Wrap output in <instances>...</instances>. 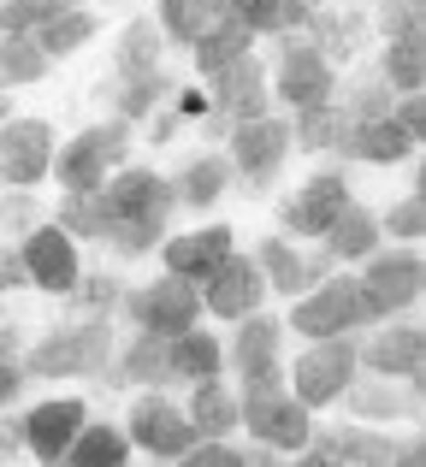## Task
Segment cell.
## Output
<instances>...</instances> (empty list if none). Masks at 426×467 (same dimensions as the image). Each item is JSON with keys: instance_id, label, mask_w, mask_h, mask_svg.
I'll return each mask as SVG.
<instances>
[{"instance_id": "1", "label": "cell", "mask_w": 426, "mask_h": 467, "mask_svg": "<svg viewBox=\"0 0 426 467\" xmlns=\"http://www.w3.org/2000/svg\"><path fill=\"white\" fill-rule=\"evenodd\" d=\"M107 361H113V314H89V319H71V326H54L47 337H36L18 355V367L30 379H95Z\"/></svg>"}, {"instance_id": "2", "label": "cell", "mask_w": 426, "mask_h": 467, "mask_svg": "<svg viewBox=\"0 0 426 467\" xmlns=\"http://www.w3.org/2000/svg\"><path fill=\"white\" fill-rule=\"evenodd\" d=\"M426 290V261L415 254V243H397V249H373L361 261V278H356V314H361V331L379 326V319L415 308Z\"/></svg>"}, {"instance_id": "3", "label": "cell", "mask_w": 426, "mask_h": 467, "mask_svg": "<svg viewBox=\"0 0 426 467\" xmlns=\"http://www.w3.org/2000/svg\"><path fill=\"white\" fill-rule=\"evenodd\" d=\"M356 343H361V331H338V337H308V349H302L296 361L285 367V373H290V390H296V397L308 402V409H326V402H338V397H344V385L361 373Z\"/></svg>"}, {"instance_id": "4", "label": "cell", "mask_w": 426, "mask_h": 467, "mask_svg": "<svg viewBox=\"0 0 426 467\" xmlns=\"http://www.w3.org/2000/svg\"><path fill=\"white\" fill-rule=\"evenodd\" d=\"M113 314H125L137 331L178 337V331H190L202 319V285L166 273V278H154V285H142V290H119V308Z\"/></svg>"}, {"instance_id": "5", "label": "cell", "mask_w": 426, "mask_h": 467, "mask_svg": "<svg viewBox=\"0 0 426 467\" xmlns=\"http://www.w3.org/2000/svg\"><path fill=\"white\" fill-rule=\"evenodd\" d=\"M237 426L255 444H273L278 456H296L314 432V409L285 385V390H266V397H237Z\"/></svg>"}, {"instance_id": "6", "label": "cell", "mask_w": 426, "mask_h": 467, "mask_svg": "<svg viewBox=\"0 0 426 467\" xmlns=\"http://www.w3.org/2000/svg\"><path fill=\"white\" fill-rule=\"evenodd\" d=\"M95 195H101L107 231H113V225H130V219H172V207H178L172 178H161V171H149V166H113Z\"/></svg>"}, {"instance_id": "7", "label": "cell", "mask_w": 426, "mask_h": 467, "mask_svg": "<svg viewBox=\"0 0 426 467\" xmlns=\"http://www.w3.org/2000/svg\"><path fill=\"white\" fill-rule=\"evenodd\" d=\"M225 160H231V171L249 183V195H261L266 183L285 171V160H290V119L261 113V119L231 125V154Z\"/></svg>"}, {"instance_id": "8", "label": "cell", "mask_w": 426, "mask_h": 467, "mask_svg": "<svg viewBox=\"0 0 426 467\" xmlns=\"http://www.w3.org/2000/svg\"><path fill=\"white\" fill-rule=\"evenodd\" d=\"M273 83H278V101L296 113V107H320V101H332V89H338V66L308 42V36L296 30V36H278V71H273Z\"/></svg>"}, {"instance_id": "9", "label": "cell", "mask_w": 426, "mask_h": 467, "mask_svg": "<svg viewBox=\"0 0 426 467\" xmlns=\"http://www.w3.org/2000/svg\"><path fill=\"white\" fill-rule=\"evenodd\" d=\"M18 254H24V273H30V290H42V296H66L71 285H78V237H66V231L54 225V219H36L30 231L18 237Z\"/></svg>"}, {"instance_id": "10", "label": "cell", "mask_w": 426, "mask_h": 467, "mask_svg": "<svg viewBox=\"0 0 426 467\" xmlns=\"http://www.w3.org/2000/svg\"><path fill=\"white\" fill-rule=\"evenodd\" d=\"M285 331H296V337H338V331H361L356 278L332 273V278H320L314 290H302L296 308H290V319H285Z\"/></svg>"}, {"instance_id": "11", "label": "cell", "mask_w": 426, "mask_h": 467, "mask_svg": "<svg viewBox=\"0 0 426 467\" xmlns=\"http://www.w3.org/2000/svg\"><path fill=\"white\" fill-rule=\"evenodd\" d=\"M54 171V125L47 119H18L0 125V183L6 190H30Z\"/></svg>"}, {"instance_id": "12", "label": "cell", "mask_w": 426, "mask_h": 467, "mask_svg": "<svg viewBox=\"0 0 426 467\" xmlns=\"http://www.w3.org/2000/svg\"><path fill=\"white\" fill-rule=\"evenodd\" d=\"M125 438H130V450H149V456H161V462H178L190 444H196V426H190V414L178 409V402L142 390V397L130 402Z\"/></svg>"}, {"instance_id": "13", "label": "cell", "mask_w": 426, "mask_h": 467, "mask_svg": "<svg viewBox=\"0 0 426 467\" xmlns=\"http://www.w3.org/2000/svg\"><path fill=\"white\" fill-rule=\"evenodd\" d=\"M361 373H385V379H426V331L415 319H379L373 337L356 343Z\"/></svg>"}, {"instance_id": "14", "label": "cell", "mask_w": 426, "mask_h": 467, "mask_svg": "<svg viewBox=\"0 0 426 467\" xmlns=\"http://www.w3.org/2000/svg\"><path fill=\"white\" fill-rule=\"evenodd\" d=\"M266 302V278L255 266V254H237L231 249L225 261L202 278V314H219V319H243Z\"/></svg>"}, {"instance_id": "15", "label": "cell", "mask_w": 426, "mask_h": 467, "mask_svg": "<svg viewBox=\"0 0 426 467\" xmlns=\"http://www.w3.org/2000/svg\"><path fill=\"white\" fill-rule=\"evenodd\" d=\"M213 119H225V125H243V119H261V113H273V89H266V66L255 54H243V59H231L225 71H213Z\"/></svg>"}, {"instance_id": "16", "label": "cell", "mask_w": 426, "mask_h": 467, "mask_svg": "<svg viewBox=\"0 0 426 467\" xmlns=\"http://www.w3.org/2000/svg\"><path fill=\"white\" fill-rule=\"evenodd\" d=\"M338 402H349L356 409V420H403V414H421V402H426V379H385V373H373V379H349L344 385V397Z\"/></svg>"}, {"instance_id": "17", "label": "cell", "mask_w": 426, "mask_h": 467, "mask_svg": "<svg viewBox=\"0 0 426 467\" xmlns=\"http://www.w3.org/2000/svg\"><path fill=\"white\" fill-rule=\"evenodd\" d=\"M344 202H349L344 171H314V178L278 207V219H285V231H296V237H326V225L344 213Z\"/></svg>"}, {"instance_id": "18", "label": "cell", "mask_w": 426, "mask_h": 467, "mask_svg": "<svg viewBox=\"0 0 426 467\" xmlns=\"http://www.w3.org/2000/svg\"><path fill=\"white\" fill-rule=\"evenodd\" d=\"M89 420V409H83L78 397H54V402H36L30 414H18V432H24V450L42 462H59L66 456V444L78 438V426Z\"/></svg>"}, {"instance_id": "19", "label": "cell", "mask_w": 426, "mask_h": 467, "mask_svg": "<svg viewBox=\"0 0 426 467\" xmlns=\"http://www.w3.org/2000/svg\"><path fill=\"white\" fill-rule=\"evenodd\" d=\"M231 249H237V231H231V225H202V231H184V237H166L161 243V261H166V273L202 285V278H208Z\"/></svg>"}, {"instance_id": "20", "label": "cell", "mask_w": 426, "mask_h": 467, "mask_svg": "<svg viewBox=\"0 0 426 467\" xmlns=\"http://www.w3.org/2000/svg\"><path fill=\"white\" fill-rule=\"evenodd\" d=\"M101 373H107V385H142V390L172 385V367H166V337H161V331H137V337L125 343V355H119V361H107Z\"/></svg>"}, {"instance_id": "21", "label": "cell", "mask_w": 426, "mask_h": 467, "mask_svg": "<svg viewBox=\"0 0 426 467\" xmlns=\"http://www.w3.org/2000/svg\"><path fill=\"white\" fill-rule=\"evenodd\" d=\"M349 125H356V119H349L338 101L296 107V119H290V149H308V154H344Z\"/></svg>"}, {"instance_id": "22", "label": "cell", "mask_w": 426, "mask_h": 467, "mask_svg": "<svg viewBox=\"0 0 426 467\" xmlns=\"http://www.w3.org/2000/svg\"><path fill=\"white\" fill-rule=\"evenodd\" d=\"M308 36L314 47H320L332 66H344V59H356L361 54V42H368V12H332V6H314V18H308Z\"/></svg>"}, {"instance_id": "23", "label": "cell", "mask_w": 426, "mask_h": 467, "mask_svg": "<svg viewBox=\"0 0 426 467\" xmlns=\"http://www.w3.org/2000/svg\"><path fill=\"white\" fill-rule=\"evenodd\" d=\"M243 54H255V30L237 18V12H225L219 24H208V30L190 42V59H196V71L202 78H213V71H225L231 59H243Z\"/></svg>"}, {"instance_id": "24", "label": "cell", "mask_w": 426, "mask_h": 467, "mask_svg": "<svg viewBox=\"0 0 426 467\" xmlns=\"http://www.w3.org/2000/svg\"><path fill=\"white\" fill-rule=\"evenodd\" d=\"M415 154V137L397 125L391 113L385 119H368V125H349V142H344V160H368V166H397V160Z\"/></svg>"}, {"instance_id": "25", "label": "cell", "mask_w": 426, "mask_h": 467, "mask_svg": "<svg viewBox=\"0 0 426 467\" xmlns=\"http://www.w3.org/2000/svg\"><path fill=\"white\" fill-rule=\"evenodd\" d=\"M190 426H196V438H231L237 432V390L225 385V379H196L190 385Z\"/></svg>"}, {"instance_id": "26", "label": "cell", "mask_w": 426, "mask_h": 467, "mask_svg": "<svg viewBox=\"0 0 426 467\" xmlns=\"http://www.w3.org/2000/svg\"><path fill=\"white\" fill-rule=\"evenodd\" d=\"M231 326H237V337H231V349H225L231 373H249V367L285 361V355H278V343H285V326H278V319H266L261 308H255V314L231 319Z\"/></svg>"}, {"instance_id": "27", "label": "cell", "mask_w": 426, "mask_h": 467, "mask_svg": "<svg viewBox=\"0 0 426 467\" xmlns=\"http://www.w3.org/2000/svg\"><path fill=\"white\" fill-rule=\"evenodd\" d=\"M326 249H332V261H368L373 249H379V219H373V207H361L356 195L344 202V213L326 225Z\"/></svg>"}, {"instance_id": "28", "label": "cell", "mask_w": 426, "mask_h": 467, "mask_svg": "<svg viewBox=\"0 0 426 467\" xmlns=\"http://www.w3.org/2000/svg\"><path fill=\"white\" fill-rule=\"evenodd\" d=\"M166 367H172V379H213L225 373V343L213 337V331H178V337H166Z\"/></svg>"}, {"instance_id": "29", "label": "cell", "mask_w": 426, "mask_h": 467, "mask_svg": "<svg viewBox=\"0 0 426 467\" xmlns=\"http://www.w3.org/2000/svg\"><path fill=\"white\" fill-rule=\"evenodd\" d=\"M59 462H71V467H125L130 462V438H125V426L83 420L78 438L66 444V456H59Z\"/></svg>"}, {"instance_id": "30", "label": "cell", "mask_w": 426, "mask_h": 467, "mask_svg": "<svg viewBox=\"0 0 426 467\" xmlns=\"http://www.w3.org/2000/svg\"><path fill=\"white\" fill-rule=\"evenodd\" d=\"M178 95V83H172V71H137V78H119V95H113V119H125V125H142V119L154 113L161 101H172Z\"/></svg>"}, {"instance_id": "31", "label": "cell", "mask_w": 426, "mask_h": 467, "mask_svg": "<svg viewBox=\"0 0 426 467\" xmlns=\"http://www.w3.org/2000/svg\"><path fill=\"white\" fill-rule=\"evenodd\" d=\"M30 42L42 47L47 59H71L78 47H89V42H95V12H83V6L54 12V18H42V24L30 30Z\"/></svg>"}, {"instance_id": "32", "label": "cell", "mask_w": 426, "mask_h": 467, "mask_svg": "<svg viewBox=\"0 0 426 467\" xmlns=\"http://www.w3.org/2000/svg\"><path fill=\"white\" fill-rule=\"evenodd\" d=\"M231 183H237L231 160L225 154H202V160H190V166L172 178V190H178V202H184V207H213Z\"/></svg>"}, {"instance_id": "33", "label": "cell", "mask_w": 426, "mask_h": 467, "mask_svg": "<svg viewBox=\"0 0 426 467\" xmlns=\"http://www.w3.org/2000/svg\"><path fill=\"white\" fill-rule=\"evenodd\" d=\"M379 78L391 83L397 95H415V89H426V30H421V36H391V42H385Z\"/></svg>"}, {"instance_id": "34", "label": "cell", "mask_w": 426, "mask_h": 467, "mask_svg": "<svg viewBox=\"0 0 426 467\" xmlns=\"http://www.w3.org/2000/svg\"><path fill=\"white\" fill-rule=\"evenodd\" d=\"M332 101L344 107V113L356 119V125H368V119H385V113H391L397 89L379 78V71H356L349 83H338V89H332Z\"/></svg>"}, {"instance_id": "35", "label": "cell", "mask_w": 426, "mask_h": 467, "mask_svg": "<svg viewBox=\"0 0 426 467\" xmlns=\"http://www.w3.org/2000/svg\"><path fill=\"white\" fill-rule=\"evenodd\" d=\"M161 47H166L161 24H154V18H130L125 30H119V54H113L119 78H137V71H154V66H161Z\"/></svg>"}, {"instance_id": "36", "label": "cell", "mask_w": 426, "mask_h": 467, "mask_svg": "<svg viewBox=\"0 0 426 467\" xmlns=\"http://www.w3.org/2000/svg\"><path fill=\"white\" fill-rule=\"evenodd\" d=\"M54 178L66 183V190H101V183H107V160L95 154V142L78 130V137L54 154Z\"/></svg>"}, {"instance_id": "37", "label": "cell", "mask_w": 426, "mask_h": 467, "mask_svg": "<svg viewBox=\"0 0 426 467\" xmlns=\"http://www.w3.org/2000/svg\"><path fill=\"white\" fill-rule=\"evenodd\" d=\"M255 266H261L266 290H278V296H302V254L290 249L285 237H261V249H255Z\"/></svg>"}, {"instance_id": "38", "label": "cell", "mask_w": 426, "mask_h": 467, "mask_svg": "<svg viewBox=\"0 0 426 467\" xmlns=\"http://www.w3.org/2000/svg\"><path fill=\"white\" fill-rule=\"evenodd\" d=\"M54 59L30 42V36H0V89H18V83H42Z\"/></svg>"}, {"instance_id": "39", "label": "cell", "mask_w": 426, "mask_h": 467, "mask_svg": "<svg viewBox=\"0 0 426 467\" xmlns=\"http://www.w3.org/2000/svg\"><path fill=\"white\" fill-rule=\"evenodd\" d=\"M54 225L66 231V237H89V243H101V237H107V213H101V195H95V190H66V202H59Z\"/></svg>"}, {"instance_id": "40", "label": "cell", "mask_w": 426, "mask_h": 467, "mask_svg": "<svg viewBox=\"0 0 426 467\" xmlns=\"http://www.w3.org/2000/svg\"><path fill=\"white\" fill-rule=\"evenodd\" d=\"M391 456H397V444L379 432V426H344V438H338V462L344 467H391Z\"/></svg>"}, {"instance_id": "41", "label": "cell", "mask_w": 426, "mask_h": 467, "mask_svg": "<svg viewBox=\"0 0 426 467\" xmlns=\"http://www.w3.org/2000/svg\"><path fill=\"white\" fill-rule=\"evenodd\" d=\"M379 237H397V243H421L426 237V178L379 219Z\"/></svg>"}, {"instance_id": "42", "label": "cell", "mask_w": 426, "mask_h": 467, "mask_svg": "<svg viewBox=\"0 0 426 467\" xmlns=\"http://www.w3.org/2000/svg\"><path fill=\"white\" fill-rule=\"evenodd\" d=\"M119 290H125V285H119L113 273H89V278L78 273V285L66 290V302H71V314L89 319V314H113L119 308Z\"/></svg>"}, {"instance_id": "43", "label": "cell", "mask_w": 426, "mask_h": 467, "mask_svg": "<svg viewBox=\"0 0 426 467\" xmlns=\"http://www.w3.org/2000/svg\"><path fill=\"white\" fill-rule=\"evenodd\" d=\"M166 225H172V219H130V225H113L107 231V249L125 254V261H137V254H149V249L166 243Z\"/></svg>"}, {"instance_id": "44", "label": "cell", "mask_w": 426, "mask_h": 467, "mask_svg": "<svg viewBox=\"0 0 426 467\" xmlns=\"http://www.w3.org/2000/svg\"><path fill=\"white\" fill-rule=\"evenodd\" d=\"M83 137L95 142V154L107 160V171H113V166H130V142H137V125H125V119H101V125H83Z\"/></svg>"}, {"instance_id": "45", "label": "cell", "mask_w": 426, "mask_h": 467, "mask_svg": "<svg viewBox=\"0 0 426 467\" xmlns=\"http://www.w3.org/2000/svg\"><path fill=\"white\" fill-rule=\"evenodd\" d=\"M54 12H66V0H0V36H30Z\"/></svg>"}, {"instance_id": "46", "label": "cell", "mask_w": 426, "mask_h": 467, "mask_svg": "<svg viewBox=\"0 0 426 467\" xmlns=\"http://www.w3.org/2000/svg\"><path fill=\"white\" fill-rule=\"evenodd\" d=\"M154 24H161V36H166L172 47H190V42L202 36V12H196V0H161V18H154Z\"/></svg>"}, {"instance_id": "47", "label": "cell", "mask_w": 426, "mask_h": 467, "mask_svg": "<svg viewBox=\"0 0 426 467\" xmlns=\"http://www.w3.org/2000/svg\"><path fill=\"white\" fill-rule=\"evenodd\" d=\"M373 24H379L385 42H391V36H421L426 30V0H385Z\"/></svg>"}, {"instance_id": "48", "label": "cell", "mask_w": 426, "mask_h": 467, "mask_svg": "<svg viewBox=\"0 0 426 467\" xmlns=\"http://www.w3.org/2000/svg\"><path fill=\"white\" fill-rule=\"evenodd\" d=\"M36 219H42V207H36L30 190H6L0 195V225H6V237H24Z\"/></svg>"}, {"instance_id": "49", "label": "cell", "mask_w": 426, "mask_h": 467, "mask_svg": "<svg viewBox=\"0 0 426 467\" xmlns=\"http://www.w3.org/2000/svg\"><path fill=\"white\" fill-rule=\"evenodd\" d=\"M391 119L409 130L415 142H426V89H415V95H397L391 101Z\"/></svg>"}, {"instance_id": "50", "label": "cell", "mask_w": 426, "mask_h": 467, "mask_svg": "<svg viewBox=\"0 0 426 467\" xmlns=\"http://www.w3.org/2000/svg\"><path fill=\"white\" fill-rule=\"evenodd\" d=\"M231 12H237L243 24H249L255 36H273V12H278V0H225Z\"/></svg>"}, {"instance_id": "51", "label": "cell", "mask_w": 426, "mask_h": 467, "mask_svg": "<svg viewBox=\"0 0 426 467\" xmlns=\"http://www.w3.org/2000/svg\"><path fill=\"white\" fill-rule=\"evenodd\" d=\"M6 290H30V273H24L18 243H12V249H0V296H6Z\"/></svg>"}, {"instance_id": "52", "label": "cell", "mask_w": 426, "mask_h": 467, "mask_svg": "<svg viewBox=\"0 0 426 467\" xmlns=\"http://www.w3.org/2000/svg\"><path fill=\"white\" fill-rule=\"evenodd\" d=\"M24 385H30V373H24L18 361H0V409H12V402L24 397Z\"/></svg>"}, {"instance_id": "53", "label": "cell", "mask_w": 426, "mask_h": 467, "mask_svg": "<svg viewBox=\"0 0 426 467\" xmlns=\"http://www.w3.org/2000/svg\"><path fill=\"white\" fill-rule=\"evenodd\" d=\"M18 456H24V432H18V420L0 409V462H18Z\"/></svg>"}, {"instance_id": "54", "label": "cell", "mask_w": 426, "mask_h": 467, "mask_svg": "<svg viewBox=\"0 0 426 467\" xmlns=\"http://www.w3.org/2000/svg\"><path fill=\"white\" fill-rule=\"evenodd\" d=\"M24 355V337H18V326H6V319H0V361H18Z\"/></svg>"}, {"instance_id": "55", "label": "cell", "mask_w": 426, "mask_h": 467, "mask_svg": "<svg viewBox=\"0 0 426 467\" xmlns=\"http://www.w3.org/2000/svg\"><path fill=\"white\" fill-rule=\"evenodd\" d=\"M421 462H426V444H421V438L397 444V456H391V467H421Z\"/></svg>"}, {"instance_id": "56", "label": "cell", "mask_w": 426, "mask_h": 467, "mask_svg": "<svg viewBox=\"0 0 426 467\" xmlns=\"http://www.w3.org/2000/svg\"><path fill=\"white\" fill-rule=\"evenodd\" d=\"M196 12H202V30H208V24H219V18H225V0H196Z\"/></svg>"}, {"instance_id": "57", "label": "cell", "mask_w": 426, "mask_h": 467, "mask_svg": "<svg viewBox=\"0 0 426 467\" xmlns=\"http://www.w3.org/2000/svg\"><path fill=\"white\" fill-rule=\"evenodd\" d=\"M6 119H12V95L0 89V125H6Z\"/></svg>"}, {"instance_id": "58", "label": "cell", "mask_w": 426, "mask_h": 467, "mask_svg": "<svg viewBox=\"0 0 426 467\" xmlns=\"http://www.w3.org/2000/svg\"><path fill=\"white\" fill-rule=\"evenodd\" d=\"M0 319H6V314H0Z\"/></svg>"}]
</instances>
